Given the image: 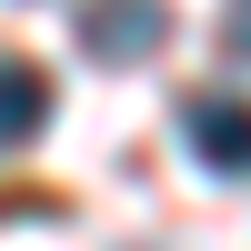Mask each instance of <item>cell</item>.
Returning a JSON list of instances; mask_svg holds the SVG:
<instances>
[{"label":"cell","instance_id":"6da1fadb","mask_svg":"<svg viewBox=\"0 0 251 251\" xmlns=\"http://www.w3.org/2000/svg\"><path fill=\"white\" fill-rule=\"evenodd\" d=\"M80 50L111 60V71L171 50V0H80Z\"/></svg>","mask_w":251,"mask_h":251},{"label":"cell","instance_id":"7a4b0ae2","mask_svg":"<svg viewBox=\"0 0 251 251\" xmlns=\"http://www.w3.org/2000/svg\"><path fill=\"white\" fill-rule=\"evenodd\" d=\"M181 141H191L201 171L241 181V171H251V100H241V91H191V100H181Z\"/></svg>","mask_w":251,"mask_h":251},{"label":"cell","instance_id":"3957f363","mask_svg":"<svg viewBox=\"0 0 251 251\" xmlns=\"http://www.w3.org/2000/svg\"><path fill=\"white\" fill-rule=\"evenodd\" d=\"M50 131V71L40 60H0V151H30Z\"/></svg>","mask_w":251,"mask_h":251},{"label":"cell","instance_id":"277c9868","mask_svg":"<svg viewBox=\"0 0 251 251\" xmlns=\"http://www.w3.org/2000/svg\"><path fill=\"white\" fill-rule=\"evenodd\" d=\"M221 40H231V50L251 60V0H231V10H221Z\"/></svg>","mask_w":251,"mask_h":251}]
</instances>
